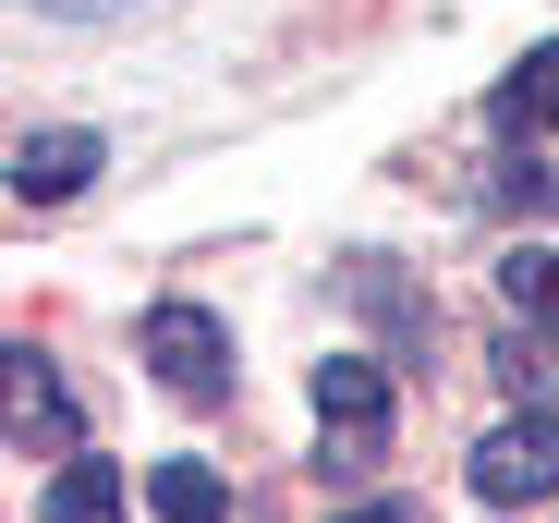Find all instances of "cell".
<instances>
[{
	"label": "cell",
	"mask_w": 559,
	"mask_h": 523,
	"mask_svg": "<svg viewBox=\"0 0 559 523\" xmlns=\"http://www.w3.org/2000/svg\"><path fill=\"white\" fill-rule=\"evenodd\" d=\"M317 426H329V475H378V451H390V366L378 354H329L317 366Z\"/></svg>",
	"instance_id": "obj_1"
},
{
	"label": "cell",
	"mask_w": 559,
	"mask_h": 523,
	"mask_svg": "<svg viewBox=\"0 0 559 523\" xmlns=\"http://www.w3.org/2000/svg\"><path fill=\"white\" fill-rule=\"evenodd\" d=\"M462 475H475L487 511H547V499H559V426L523 402L511 426H487V439H475V463H462Z\"/></svg>",
	"instance_id": "obj_2"
},
{
	"label": "cell",
	"mask_w": 559,
	"mask_h": 523,
	"mask_svg": "<svg viewBox=\"0 0 559 523\" xmlns=\"http://www.w3.org/2000/svg\"><path fill=\"white\" fill-rule=\"evenodd\" d=\"M146 366H158L170 402H219V390H231V329H219L207 305H158V317H146Z\"/></svg>",
	"instance_id": "obj_3"
},
{
	"label": "cell",
	"mask_w": 559,
	"mask_h": 523,
	"mask_svg": "<svg viewBox=\"0 0 559 523\" xmlns=\"http://www.w3.org/2000/svg\"><path fill=\"white\" fill-rule=\"evenodd\" d=\"M85 183H98V134L85 122H49V134L13 146V207H73Z\"/></svg>",
	"instance_id": "obj_4"
},
{
	"label": "cell",
	"mask_w": 559,
	"mask_h": 523,
	"mask_svg": "<svg viewBox=\"0 0 559 523\" xmlns=\"http://www.w3.org/2000/svg\"><path fill=\"white\" fill-rule=\"evenodd\" d=\"M0 366H13V451H25V463H37V451H73V402H61V378L37 366V341H13Z\"/></svg>",
	"instance_id": "obj_5"
},
{
	"label": "cell",
	"mask_w": 559,
	"mask_h": 523,
	"mask_svg": "<svg viewBox=\"0 0 559 523\" xmlns=\"http://www.w3.org/2000/svg\"><path fill=\"white\" fill-rule=\"evenodd\" d=\"M487 122H499V134H559V37H535V49L487 85Z\"/></svg>",
	"instance_id": "obj_6"
},
{
	"label": "cell",
	"mask_w": 559,
	"mask_h": 523,
	"mask_svg": "<svg viewBox=\"0 0 559 523\" xmlns=\"http://www.w3.org/2000/svg\"><path fill=\"white\" fill-rule=\"evenodd\" d=\"M37 523H122V475H110V463H85V451H61Z\"/></svg>",
	"instance_id": "obj_7"
},
{
	"label": "cell",
	"mask_w": 559,
	"mask_h": 523,
	"mask_svg": "<svg viewBox=\"0 0 559 523\" xmlns=\"http://www.w3.org/2000/svg\"><path fill=\"white\" fill-rule=\"evenodd\" d=\"M499 293H511V317H523V329H547V341H559V243H511V255H499Z\"/></svg>",
	"instance_id": "obj_8"
},
{
	"label": "cell",
	"mask_w": 559,
	"mask_h": 523,
	"mask_svg": "<svg viewBox=\"0 0 559 523\" xmlns=\"http://www.w3.org/2000/svg\"><path fill=\"white\" fill-rule=\"evenodd\" d=\"M146 511H158V523H219V475H207V463H158V475H146Z\"/></svg>",
	"instance_id": "obj_9"
},
{
	"label": "cell",
	"mask_w": 559,
	"mask_h": 523,
	"mask_svg": "<svg viewBox=\"0 0 559 523\" xmlns=\"http://www.w3.org/2000/svg\"><path fill=\"white\" fill-rule=\"evenodd\" d=\"M499 378H511V390H523V402H535V390H547V354H535V329H511V341H499Z\"/></svg>",
	"instance_id": "obj_10"
},
{
	"label": "cell",
	"mask_w": 559,
	"mask_h": 523,
	"mask_svg": "<svg viewBox=\"0 0 559 523\" xmlns=\"http://www.w3.org/2000/svg\"><path fill=\"white\" fill-rule=\"evenodd\" d=\"M341 523H414V511H402V499H365V511H341Z\"/></svg>",
	"instance_id": "obj_11"
}]
</instances>
